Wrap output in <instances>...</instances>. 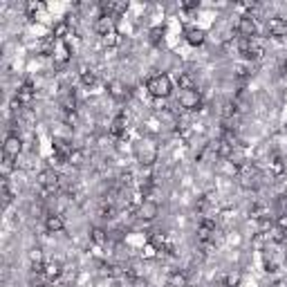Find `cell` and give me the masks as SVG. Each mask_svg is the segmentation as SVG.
Returning <instances> with one entry per match:
<instances>
[{"label": "cell", "mask_w": 287, "mask_h": 287, "mask_svg": "<svg viewBox=\"0 0 287 287\" xmlns=\"http://www.w3.org/2000/svg\"><path fill=\"white\" fill-rule=\"evenodd\" d=\"M146 90H148L150 96L162 101V99H168L170 92H173V81H170L168 74H153L146 81Z\"/></svg>", "instance_id": "1"}, {"label": "cell", "mask_w": 287, "mask_h": 287, "mask_svg": "<svg viewBox=\"0 0 287 287\" xmlns=\"http://www.w3.org/2000/svg\"><path fill=\"white\" fill-rule=\"evenodd\" d=\"M236 34H238V38H245V41H254V36L258 34V23H256V18H251L249 14H242V16L236 21Z\"/></svg>", "instance_id": "2"}, {"label": "cell", "mask_w": 287, "mask_h": 287, "mask_svg": "<svg viewBox=\"0 0 287 287\" xmlns=\"http://www.w3.org/2000/svg\"><path fill=\"white\" fill-rule=\"evenodd\" d=\"M177 103L182 106V110L195 112L197 108L202 106V96H200V92H197V90H180Z\"/></svg>", "instance_id": "3"}, {"label": "cell", "mask_w": 287, "mask_h": 287, "mask_svg": "<svg viewBox=\"0 0 287 287\" xmlns=\"http://www.w3.org/2000/svg\"><path fill=\"white\" fill-rule=\"evenodd\" d=\"M23 153V139L18 135H7L5 142H2V155L9 157V160H18V155Z\"/></svg>", "instance_id": "4"}, {"label": "cell", "mask_w": 287, "mask_h": 287, "mask_svg": "<svg viewBox=\"0 0 287 287\" xmlns=\"http://www.w3.org/2000/svg\"><path fill=\"white\" fill-rule=\"evenodd\" d=\"M160 215V204L155 202V200H142L137 207V218L144 220V222H150Z\"/></svg>", "instance_id": "5"}, {"label": "cell", "mask_w": 287, "mask_h": 287, "mask_svg": "<svg viewBox=\"0 0 287 287\" xmlns=\"http://www.w3.org/2000/svg\"><path fill=\"white\" fill-rule=\"evenodd\" d=\"M36 182L45 189V193H54L56 191V186H59V175H56L54 170L48 168V170H41V173H38Z\"/></svg>", "instance_id": "6"}, {"label": "cell", "mask_w": 287, "mask_h": 287, "mask_svg": "<svg viewBox=\"0 0 287 287\" xmlns=\"http://www.w3.org/2000/svg\"><path fill=\"white\" fill-rule=\"evenodd\" d=\"M34 96H36V88H34L29 81H25L23 85H18V90H16V101L21 103V106H29V103L34 101Z\"/></svg>", "instance_id": "7"}, {"label": "cell", "mask_w": 287, "mask_h": 287, "mask_svg": "<svg viewBox=\"0 0 287 287\" xmlns=\"http://www.w3.org/2000/svg\"><path fill=\"white\" fill-rule=\"evenodd\" d=\"M267 32H269V36H274V38L287 36V18H281V16L269 18V21H267Z\"/></svg>", "instance_id": "8"}, {"label": "cell", "mask_w": 287, "mask_h": 287, "mask_svg": "<svg viewBox=\"0 0 287 287\" xmlns=\"http://www.w3.org/2000/svg\"><path fill=\"white\" fill-rule=\"evenodd\" d=\"M184 38L189 45L200 48V45H204V41H207V32H204L202 27H189V29H184Z\"/></svg>", "instance_id": "9"}, {"label": "cell", "mask_w": 287, "mask_h": 287, "mask_svg": "<svg viewBox=\"0 0 287 287\" xmlns=\"http://www.w3.org/2000/svg\"><path fill=\"white\" fill-rule=\"evenodd\" d=\"M95 32L99 34L101 38H103V36H108L110 32H115V18L99 14V18L95 21Z\"/></svg>", "instance_id": "10"}, {"label": "cell", "mask_w": 287, "mask_h": 287, "mask_svg": "<svg viewBox=\"0 0 287 287\" xmlns=\"http://www.w3.org/2000/svg\"><path fill=\"white\" fill-rule=\"evenodd\" d=\"M52 56H54V63H68L70 61V48L65 41H54V48H52Z\"/></svg>", "instance_id": "11"}, {"label": "cell", "mask_w": 287, "mask_h": 287, "mask_svg": "<svg viewBox=\"0 0 287 287\" xmlns=\"http://www.w3.org/2000/svg\"><path fill=\"white\" fill-rule=\"evenodd\" d=\"M45 231L48 234H61L65 229V220L61 218V215H56V213H49V215H45Z\"/></svg>", "instance_id": "12"}, {"label": "cell", "mask_w": 287, "mask_h": 287, "mask_svg": "<svg viewBox=\"0 0 287 287\" xmlns=\"http://www.w3.org/2000/svg\"><path fill=\"white\" fill-rule=\"evenodd\" d=\"M108 95H110L112 99H117V101H123V99L128 96L126 83H123V81H119V79H112L110 83H108Z\"/></svg>", "instance_id": "13"}, {"label": "cell", "mask_w": 287, "mask_h": 287, "mask_svg": "<svg viewBox=\"0 0 287 287\" xmlns=\"http://www.w3.org/2000/svg\"><path fill=\"white\" fill-rule=\"evenodd\" d=\"M43 274L48 276V281H56V278H61V274H63V265H61L59 261H49L45 263V269H43Z\"/></svg>", "instance_id": "14"}, {"label": "cell", "mask_w": 287, "mask_h": 287, "mask_svg": "<svg viewBox=\"0 0 287 287\" xmlns=\"http://www.w3.org/2000/svg\"><path fill=\"white\" fill-rule=\"evenodd\" d=\"M166 283H168V287H189V276L184 271H170Z\"/></svg>", "instance_id": "15"}, {"label": "cell", "mask_w": 287, "mask_h": 287, "mask_svg": "<svg viewBox=\"0 0 287 287\" xmlns=\"http://www.w3.org/2000/svg\"><path fill=\"white\" fill-rule=\"evenodd\" d=\"M240 283H242V274L238 269L227 271L222 278V287H240Z\"/></svg>", "instance_id": "16"}, {"label": "cell", "mask_w": 287, "mask_h": 287, "mask_svg": "<svg viewBox=\"0 0 287 287\" xmlns=\"http://www.w3.org/2000/svg\"><path fill=\"white\" fill-rule=\"evenodd\" d=\"M90 240H92V245L103 247V245H108V234L103 231L101 227H95V229L90 231Z\"/></svg>", "instance_id": "17"}, {"label": "cell", "mask_w": 287, "mask_h": 287, "mask_svg": "<svg viewBox=\"0 0 287 287\" xmlns=\"http://www.w3.org/2000/svg\"><path fill=\"white\" fill-rule=\"evenodd\" d=\"M68 34H70L68 21H61V23H56V25L52 27V38H54V41H63Z\"/></svg>", "instance_id": "18"}, {"label": "cell", "mask_w": 287, "mask_h": 287, "mask_svg": "<svg viewBox=\"0 0 287 287\" xmlns=\"http://www.w3.org/2000/svg\"><path fill=\"white\" fill-rule=\"evenodd\" d=\"M110 135L112 137H123V135H126V119L123 117L115 119V121L110 123Z\"/></svg>", "instance_id": "19"}, {"label": "cell", "mask_w": 287, "mask_h": 287, "mask_svg": "<svg viewBox=\"0 0 287 287\" xmlns=\"http://www.w3.org/2000/svg\"><path fill=\"white\" fill-rule=\"evenodd\" d=\"M101 43H103V48H108V49H115L121 43V36H119V32L115 29V32H110L108 36H103L101 38Z\"/></svg>", "instance_id": "20"}, {"label": "cell", "mask_w": 287, "mask_h": 287, "mask_svg": "<svg viewBox=\"0 0 287 287\" xmlns=\"http://www.w3.org/2000/svg\"><path fill=\"white\" fill-rule=\"evenodd\" d=\"M177 85H180V90H195V85H193V76L184 74V72L177 76Z\"/></svg>", "instance_id": "21"}, {"label": "cell", "mask_w": 287, "mask_h": 287, "mask_svg": "<svg viewBox=\"0 0 287 287\" xmlns=\"http://www.w3.org/2000/svg\"><path fill=\"white\" fill-rule=\"evenodd\" d=\"M81 83H83L85 88H92V85L96 83V74L92 70H83V72H81Z\"/></svg>", "instance_id": "22"}, {"label": "cell", "mask_w": 287, "mask_h": 287, "mask_svg": "<svg viewBox=\"0 0 287 287\" xmlns=\"http://www.w3.org/2000/svg\"><path fill=\"white\" fill-rule=\"evenodd\" d=\"M61 106H63L65 115H68V112H76V99H74V95H68V96H65L63 101H61Z\"/></svg>", "instance_id": "23"}, {"label": "cell", "mask_w": 287, "mask_h": 287, "mask_svg": "<svg viewBox=\"0 0 287 287\" xmlns=\"http://www.w3.org/2000/svg\"><path fill=\"white\" fill-rule=\"evenodd\" d=\"M68 164L70 166H81L83 164V150H72V153H70V157H68Z\"/></svg>", "instance_id": "24"}, {"label": "cell", "mask_w": 287, "mask_h": 287, "mask_svg": "<svg viewBox=\"0 0 287 287\" xmlns=\"http://www.w3.org/2000/svg\"><path fill=\"white\" fill-rule=\"evenodd\" d=\"M65 123H68L70 128H79V123H81L79 112H68V115H65Z\"/></svg>", "instance_id": "25"}, {"label": "cell", "mask_w": 287, "mask_h": 287, "mask_svg": "<svg viewBox=\"0 0 287 287\" xmlns=\"http://www.w3.org/2000/svg\"><path fill=\"white\" fill-rule=\"evenodd\" d=\"M274 227H276L278 231H285V234H287V211H283L281 215H278L276 222H274Z\"/></svg>", "instance_id": "26"}, {"label": "cell", "mask_w": 287, "mask_h": 287, "mask_svg": "<svg viewBox=\"0 0 287 287\" xmlns=\"http://www.w3.org/2000/svg\"><path fill=\"white\" fill-rule=\"evenodd\" d=\"M45 9V5L43 2H27V14L29 16H34V14H38V11Z\"/></svg>", "instance_id": "27"}, {"label": "cell", "mask_w": 287, "mask_h": 287, "mask_svg": "<svg viewBox=\"0 0 287 287\" xmlns=\"http://www.w3.org/2000/svg\"><path fill=\"white\" fill-rule=\"evenodd\" d=\"M160 36H164V29H162V27H153V29H150V41L160 43Z\"/></svg>", "instance_id": "28"}, {"label": "cell", "mask_w": 287, "mask_h": 287, "mask_svg": "<svg viewBox=\"0 0 287 287\" xmlns=\"http://www.w3.org/2000/svg\"><path fill=\"white\" fill-rule=\"evenodd\" d=\"M229 245H236V247H238L240 245V242H242V238H240V236H229Z\"/></svg>", "instance_id": "29"}, {"label": "cell", "mask_w": 287, "mask_h": 287, "mask_svg": "<svg viewBox=\"0 0 287 287\" xmlns=\"http://www.w3.org/2000/svg\"><path fill=\"white\" fill-rule=\"evenodd\" d=\"M195 7H197V2H184L182 9H195Z\"/></svg>", "instance_id": "30"}]
</instances>
